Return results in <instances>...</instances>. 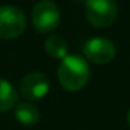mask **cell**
<instances>
[{"label":"cell","instance_id":"6da1fadb","mask_svg":"<svg viewBox=\"0 0 130 130\" xmlns=\"http://www.w3.org/2000/svg\"><path fill=\"white\" fill-rule=\"evenodd\" d=\"M90 66L87 59L78 55H67L63 57L57 69V78L64 90L80 91L90 80Z\"/></svg>","mask_w":130,"mask_h":130},{"label":"cell","instance_id":"7a4b0ae2","mask_svg":"<svg viewBox=\"0 0 130 130\" xmlns=\"http://www.w3.org/2000/svg\"><path fill=\"white\" fill-rule=\"evenodd\" d=\"M31 21L34 28L39 34H51L59 27V7L51 0H41L32 9Z\"/></svg>","mask_w":130,"mask_h":130},{"label":"cell","instance_id":"3957f363","mask_svg":"<svg viewBox=\"0 0 130 130\" xmlns=\"http://www.w3.org/2000/svg\"><path fill=\"white\" fill-rule=\"evenodd\" d=\"M84 10L87 20L96 28L112 25L118 17V4L115 0H87Z\"/></svg>","mask_w":130,"mask_h":130},{"label":"cell","instance_id":"277c9868","mask_svg":"<svg viewBox=\"0 0 130 130\" xmlns=\"http://www.w3.org/2000/svg\"><path fill=\"white\" fill-rule=\"evenodd\" d=\"M27 27L24 13L14 6L0 7V38L13 39L20 37Z\"/></svg>","mask_w":130,"mask_h":130},{"label":"cell","instance_id":"5b68a950","mask_svg":"<svg viewBox=\"0 0 130 130\" xmlns=\"http://www.w3.org/2000/svg\"><path fill=\"white\" fill-rule=\"evenodd\" d=\"M84 56L87 60L95 64H106L115 59L116 48L112 41L104 37H95L84 43Z\"/></svg>","mask_w":130,"mask_h":130},{"label":"cell","instance_id":"8992f818","mask_svg":"<svg viewBox=\"0 0 130 130\" xmlns=\"http://www.w3.org/2000/svg\"><path fill=\"white\" fill-rule=\"evenodd\" d=\"M49 88H51V81L48 76L41 71H32L21 80L20 92L28 101H38L48 95Z\"/></svg>","mask_w":130,"mask_h":130},{"label":"cell","instance_id":"52a82bcc","mask_svg":"<svg viewBox=\"0 0 130 130\" xmlns=\"http://www.w3.org/2000/svg\"><path fill=\"white\" fill-rule=\"evenodd\" d=\"M14 116L20 124L29 127L39 122L41 112L31 102H20L14 106Z\"/></svg>","mask_w":130,"mask_h":130},{"label":"cell","instance_id":"ba28073f","mask_svg":"<svg viewBox=\"0 0 130 130\" xmlns=\"http://www.w3.org/2000/svg\"><path fill=\"white\" fill-rule=\"evenodd\" d=\"M18 94L7 80L0 77V112H7L17 105Z\"/></svg>","mask_w":130,"mask_h":130},{"label":"cell","instance_id":"9c48e42d","mask_svg":"<svg viewBox=\"0 0 130 130\" xmlns=\"http://www.w3.org/2000/svg\"><path fill=\"white\" fill-rule=\"evenodd\" d=\"M43 46L45 52L53 59H63L67 56V42L60 35H49Z\"/></svg>","mask_w":130,"mask_h":130},{"label":"cell","instance_id":"30bf717a","mask_svg":"<svg viewBox=\"0 0 130 130\" xmlns=\"http://www.w3.org/2000/svg\"><path fill=\"white\" fill-rule=\"evenodd\" d=\"M127 122H129V126H130V109H129V113H127Z\"/></svg>","mask_w":130,"mask_h":130}]
</instances>
